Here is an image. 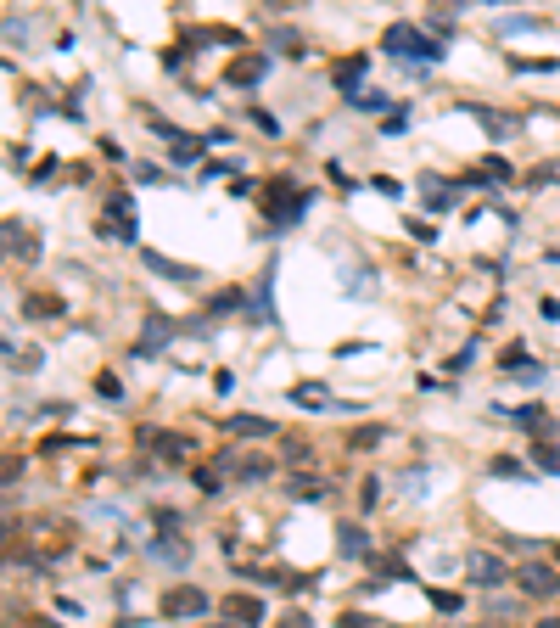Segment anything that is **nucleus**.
<instances>
[{"label": "nucleus", "instance_id": "f3484780", "mask_svg": "<svg viewBox=\"0 0 560 628\" xmlns=\"http://www.w3.org/2000/svg\"><path fill=\"white\" fill-rule=\"evenodd\" d=\"M230 612L241 617V623H258V617H264V600H252V595H241L236 606H230Z\"/></svg>", "mask_w": 560, "mask_h": 628}, {"label": "nucleus", "instance_id": "6e6552de", "mask_svg": "<svg viewBox=\"0 0 560 628\" xmlns=\"http://www.w3.org/2000/svg\"><path fill=\"white\" fill-rule=\"evenodd\" d=\"M364 68H370V57H348L342 68H336V85H342V96H359V79Z\"/></svg>", "mask_w": 560, "mask_h": 628}, {"label": "nucleus", "instance_id": "7ed1b4c3", "mask_svg": "<svg viewBox=\"0 0 560 628\" xmlns=\"http://www.w3.org/2000/svg\"><path fill=\"white\" fill-rule=\"evenodd\" d=\"M465 572H471V584H482V589H493V584H504V578H510V567H504L499 556H482V550H471V556H465Z\"/></svg>", "mask_w": 560, "mask_h": 628}, {"label": "nucleus", "instance_id": "412c9836", "mask_svg": "<svg viewBox=\"0 0 560 628\" xmlns=\"http://www.w3.org/2000/svg\"><path fill=\"white\" fill-rule=\"evenodd\" d=\"M532 455H538V471H560V455H555V449H532Z\"/></svg>", "mask_w": 560, "mask_h": 628}, {"label": "nucleus", "instance_id": "ddd939ff", "mask_svg": "<svg viewBox=\"0 0 560 628\" xmlns=\"http://www.w3.org/2000/svg\"><path fill=\"white\" fill-rule=\"evenodd\" d=\"M230 432H236V438H269L275 427H269L264 415H236V421H230Z\"/></svg>", "mask_w": 560, "mask_h": 628}, {"label": "nucleus", "instance_id": "f8f14e48", "mask_svg": "<svg viewBox=\"0 0 560 628\" xmlns=\"http://www.w3.org/2000/svg\"><path fill=\"white\" fill-rule=\"evenodd\" d=\"M168 337H174V326H168V314H152V326H146V337H140V354H152V348H163Z\"/></svg>", "mask_w": 560, "mask_h": 628}, {"label": "nucleus", "instance_id": "2eb2a0df", "mask_svg": "<svg viewBox=\"0 0 560 628\" xmlns=\"http://www.w3.org/2000/svg\"><path fill=\"white\" fill-rule=\"evenodd\" d=\"M152 443H157V449H163V455H168V460H180V455H185V449H191V443H185V438H180V432H157V438H152Z\"/></svg>", "mask_w": 560, "mask_h": 628}, {"label": "nucleus", "instance_id": "9b49d317", "mask_svg": "<svg viewBox=\"0 0 560 628\" xmlns=\"http://www.w3.org/2000/svg\"><path fill=\"white\" fill-rule=\"evenodd\" d=\"M336 544H342V556L348 561H359L364 556V528L359 522H342V528H336Z\"/></svg>", "mask_w": 560, "mask_h": 628}, {"label": "nucleus", "instance_id": "0eeeda50", "mask_svg": "<svg viewBox=\"0 0 560 628\" xmlns=\"http://www.w3.org/2000/svg\"><path fill=\"white\" fill-rule=\"evenodd\" d=\"M292 404H297V410H331V393H325L320 382H297L292 387Z\"/></svg>", "mask_w": 560, "mask_h": 628}, {"label": "nucleus", "instance_id": "39448f33", "mask_svg": "<svg viewBox=\"0 0 560 628\" xmlns=\"http://www.w3.org/2000/svg\"><path fill=\"white\" fill-rule=\"evenodd\" d=\"M146 270L163 275V281H196V275H202V270H191V264H174V258H163V253H146Z\"/></svg>", "mask_w": 560, "mask_h": 628}, {"label": "nucleus", "instance_id": "f257e3e1", "mask_svg": "<svg viewBox=\"0 0 560 628\" xmlns=\"http://www.w3.org/2000/svg\"><path fill=\"white\" fill-rule=\"evenodd\" d=\"M516 584L527 589L532 600H555V595H560V572L544 567V561H521V567H516Z\"/></svg>", "mask_w": 560, "mask_h": 628}, {"label": "nucleus", "instance_id": "6ab92c4d", "mask_svg": "<svg viewBox=\"0 0 560 628\" xmlns=\"http://www.w3.org/2000/svg\"><path fill=\"white\" fill-rule=\"evenodd\" d=\"M493 477H527V466H516V460H493Z\"/></svg>", "mask_w": 560, "mask_h": 628}, {"label": "nucleus", "instance_id": "20e7f679", "mask_svg": "<svg viewBox=\"0 0 560 628\" xmlns=\"http://www.w3.org/2000/svg\"><path fill=\"white\" fill-rule=\"evenodd\" d=\"M152 561H163V567H191V544L163 533V539H152Z\"/></svg>", "mask_w": 560, "mask_h": 628}, {"label": "nucleus", "instance_id": "f03ea898", "mask_svg": "<svg viewBox=\"0 0 560 628\" xmlns=\"http://www.w3.org/2000/svg\"><path fill=\"white\" fill-rule=\"evenodd\" d=\"M157 612H163V617H202V612H208V595H202V589H191V584H185V589H168V595L157 600Z\"/></svg>", "mask_w": 560, "mask_h": 628}, {"label": "nucleus", "instance_id": "dca6fc26", "mask_svg": "<svg viewBox=\"0 0 560 628\" xmlns=\"http://www.w3.org/2000/svg\"><path fill=\"white\" fill-rule=\"evenodd\" d=\"M532 29H544L538 17H499V34H532Z\"/></svg>", "mask_w": 560, "mask_h": 628}, {"label": "nucleus", "instance_id": "9d476101", "mask_svg": "<svg viewBox=\"0 0 560 628\" xmlns=\"http://www.w3.org/2000/svg\"><path fill=\"white\" fill-rule=\"evenodd\" d=\"M499 415H510L516 427H527V432H549V415L538 410V404H521V410H499Z\"/></svg>", "mask_w": 560, "mask_h": 628}, {"label": "nucleus", "instance_id": "423d86ee", "mask_svg": "<svg viewBox=\"0 0 560 628\" xmlns=\"http://www.w3.org/2000/svg\"><path fill=\"white\" fill-rule=\"evenodd\" d=\"M6 247H12L17 258H23V264H34V258H40V242H34V236H28V225H6Z\"/></svg>", "mask_w": 560, "mask_h": 628}, {"label": "nucleus", "instance_id": "1a4fd4ad", "mask_svg": "<svg viewBox=\"0 0 560 628\" xmlns=\"http://www.w3.org/2000/svg\"><path fill=\"white\" fill-rule=\"evenodd\" d=\"M264 73H269V57H241L236 68H230V79H236V85H258Z\"/></svg>", "mask_w": 560, "mask_h": 628}, {"label": "nucleus", "instance_id": "aec40b11", "mask_svg": "<svg viewBox=\"0 0 560 628\" xmlns=\"http://www.w3.org/2000/svg\"><path fill=\"white\" fill-rule=\"evenodd\" d=\"M370 186H376L381 197H398V191H404V186H398V180H392V174H376V180H370Z\"/></svg>", "mask_w": 560, "mask_h": 628}, {"label": "nucleus", "instance_id": "4468645a", "mask_svg": "<svg viewBox=\"0 0 560 628\" xmlns=\"http://www.w3.org/2000/svg\"><path fill=\"white\" fill-rule=\"evenodd\" d=\"M348 107H359V113H376V107H381V113H387L392 96H387V90H359V96H348Z\"/></svg>", "mask_w": 560, "mask_h": 628}, {"label": "nucleus", "instance_id": "4be33fe9", "mask_svg": "<svg viewBox=\"0 0 560 628\" xmlns=\"http://www.w3.org/2000/svg\"><path fill=\"white\" fill-rule=\"evenodd\" d=\"M516 376H521V382H532V387H538V382H544V365H532V359H527V365H521Z\"/></svg>", "mask_w": 560, "mask_h": 628}, {"label": "nucleus", "instance_id": "a211bd4d", "mask_svg": "<svg viewBox=\"0 0 560 628\" xmlns=\"http://www.w3.org/2000/svg\"><path fill=\"white\" fill-rule=\"evenodd\" d=\"M202 152H208V146H196L191 135H185V141H174V163H196Z\"/></svg>", "mask_w": 560, "mask_h": 628}]
</instances>
